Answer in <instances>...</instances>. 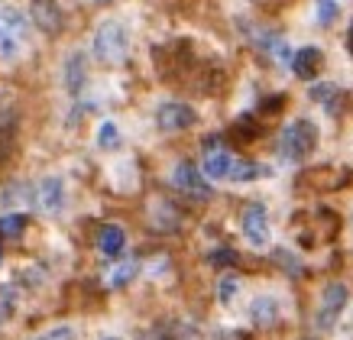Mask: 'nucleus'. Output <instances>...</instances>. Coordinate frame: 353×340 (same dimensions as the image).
<instances>
[{"label": "nucleus", "instance_id": "obj_1", "mask_svg": "<svg viewBox=\"0 0 353 340\" xmlns=\"http://www.w3.org/2000/svg\"><path fill=\"white\" fill-rule=\"evenodd\" d=\"M318 123L308 117H299L292 120L289 127L282 130V137H279V152H282V159L289 162H305L318 149Z\"/></svg>", "mask_w": 353, "mask_h": 340}, {"label": "nucleus", "instance_id": "obj_2", "mask_svg": "<svg viewBox=\"0 0 353 340\" xmlns=\"http://www.w3.org/2000/svg\"><path fill=\"white\" fill-rule=\"evenodd\" d=\"M130 52V30L120 20H104L94 32V55L104 65H120Z\"/></svg>", "mask_w": 353, "mask_h": 340}, {"label": "nucleus", "instance_id": "obj_3", "mask_svg": "<svg viewBox=\"0 0 353 340\" xmlns=\"http://www.w3.org/2000/svg\"><path fill=\"white\" fill-rule=\"evenodd\" d=\"M347 286L341 282H331V286L321 292V301H318V311H314V328L318 330H334L337 328V321H341L343 308H347Z\"/></svg>", "mask_w": 353, "mask_h": 340}, {"label": "nucleus", "instance_id": "obj_4", "mask_svg": "<svg viewBox=\"0 0 353 340\" xmlns=\"http://www.w3.org/2000/svg\"><path fill=\"white\" fill-rule=\"evenodd\" d=\"M240 230H243L246 243L253 250H266L269 246V214L263 204H246L243 217H240Z\"/></svg>", "mask_w": 353, "mask_h": 340}, {"label": "nucleus", "instance_id": "obj_5", "mask_svg": "<svg viewBox=\"0 0 353 340\" xmlns=\"http://www.w3.org/2000/svg\"><path fill=\"white\" fill-rule=\"evenodd\" d=\"M194 120H198L194 107L182 104V101H165V104H159V110H156V127H159L162 133H182V130L194 127Z\"/></svg>", "mask_w": 353, "mask_h": 340}, {"label": "nucleus", "instance_id": "obj_6", "mask_svg": "<svg viewBox=\"0 0 353 340\" xmlns=\"http://www.w3.org/2000/svg\"><path fill=\"white\" fill-rule=\"evenodd\" d=\"M172 185L179 188L188 198H198V201H208L211 198V185H208V175L198 172L192 162H179L175 172H172Z\"/></svg>", "mask_w": 353, "mask_h": 340}, {"label": "nucleus", "instance_id": "obj_7", "mask_svg": "<svg viewBox=\"0 0 353 340\" xmlns=\"http://www.w3.org/2000/svg\"><path fill=\"white\" fill-rule=\"evenodd\" d=\"M236 159L227 152L224 146H217L214 139L204 143V162H201V172L208 175L211 181H230V172H234Z\"/></svg>", "mask_w": 353, "mask_h": 340}, {"label": "nucleus", "instance_id": "obj_8", "mask_svg": "<svg viewBox=\"0 0 353 340\" xmlns=\"http://www.w3.org/2000/svg\"><path fill=\"white\" fill-rule=\"evenodd\" d=\"M30 17H32V23H36L43 32H49V36L62 30V10H59L55 0H32Z\"/></svg>", "mask_w": 353, "mask_h": 340}, {"label": "nucleus", "instance_id": "obj_9", "mask_svg": "<svg viewBox=\"0 0 353 340\" xmlns=\"http://www.w3.org/2000/svg\"><path fill=\"white\" fill-rule=\"evenodd\" d=\"M97 250H101V256H108V259H120L123 250H127L123 227H120V223H104V227L97 230Z\"/></svg>", "mask_w": 353, "mask_h": 340}, {"label": "nucleus", "instance_id": "obj_10", "mask_svg": "<svg viewBox=\"0 0 353 340\" xmlns=\"http://www.w3.org/2000/svg\"><path fill=\"white\" fill-rule=\"evenodd\" d=\"M39 208L46 214H59L65 208V181L59 175H49L39 181Z\"/></svg>", "mask_w": 353, "mask_h": 340}, {"label": "nucleus", "instance_id": "obj_11", "mask_svg": "<svg viewBox=\"0 0 353 340\" xmlns=\"http://www.w3.org/2000/svg\"><path fill=\"white\" fill-rule=\"evenodd\" d=\"M279 318H282V308H279V301L272 295H259L253 305H250V321L256 324V328H276Z\"/></svg>", "mask_w": 353, "mask_h": 340}, {"label": "nucleus", "instance_id": "obj_12", "mask_svg": "<svg viewBox=\"0 0 353 340\" xmlns=\"http://www.w3.org/2000/svg\"><path fill=\"white\" fill-rule=\"evenodd\" d=\"M321 65H324V55L314 46H305V49H299V52L292 55V72L299 74V78H305V81L321 72Z\"/></svg>", "mask_w": 353, "mask_h": 340}, {"label": "nucleus", "instance_id": "obj_13", "mask_svg": "<svg viewBox=\"0 0 353 340\" xmlns=\"http://www.w3.org/2000/svg\"><path fill=\"white\" fill-rule=\"evenodd\" d=\"M65 85L72 94H81V88H85V52H75L65 65Z\"/></svg>", "mask_w": 353, "mask_h": 340}, {"label": "nucleus", "instance_id": "obj_14", "mask_svg": "<svg viewBox=\"0 0 353 340\" xmlns=\"http://www.w3.org/2000/svg\"><path fill=\"white\" fill-rule=\"evenodd\" d=\"M263 175H269L266 166L250 162V159H236L234 172H230V181H236V185H246V181H256V179H263Z\"/></svg>", "mask_w": 353, "mask_h": 340}, {"label": "nucleus", "instance_id": "obj_15", "mask_svg": "<svg viewBox=\"0 0 353 340\" xmlns=\"http://www.w3.org/2000/svg\"><path fill=\"white\" fill-rule=\"evenodd\" d=\"M308 94H311V101H314V104H324L327 110H331V114L337 110V104H341V88H337V85H327V81H324V85H314Z\"/></svg>", "mask_w": 353, "mask_h": 340}, {"label": "nucleus", "instance_id": "obj_16", "mask_svg": "<svg viewBox=\"0 0 353 340\" xmlns=\"http://www.w3.org/2000/svg\"><path fill=\"white\" fill-rule=\"evenodd\" d=\"M133 276H137V263H133V259H127V263H120V266L110 269L108 286H110V288H123Z\"/></svg>", "mask_w": 353, "mask_h": 340}, {"label": "nucleus", "instance_id": "obj_17", "mask_svg": "<svg viewBox=\"0 0 353 340\" xmlns=\"http://www.w3.org/2000/svg\"><path fill=\"white\" fill-rule=\"evenodd\" d=\"M26 223H30L26 214H7V217H0V234L3 237H20L23 230H26Z\"/></svg>", "mask_w": 353, "mask_h": 340}, {"label": "nucleus", "instance_id": "obj_18", "mask_svg": "<svg viewBox=\"0 0 353 340\" xmlns=\"http://www.w3.org/2000/svg\"><path fill=\"white\" fill-rule=\"evenodd\" d=\"M17 311V288L13 286H0V324H7Z\"/></svg>", "mask_w": 353, "mask_h": 340}, {"label": "nucleus", "instance_id": "obj_19", "mask_svg": "<svg viewBox=\"0 0 353 340\" xmlns=\"http://www.w3.org/2000/svg\"><path fill=\"white\" fill-rule=\"evenodd\" d=\"M120 143V130L114 120H104L101 127H97V146L101 149H114Z\"/></svg>", "mask_w": 353, "mask_h": 340}, {"label": "nucleus", "instance_id": "obj_20", "mask_svg": "<svg viewBox=\"0 0 353 340\" xmlns=\"http://www.w3.org/2000/svg\"><path fill=\"white\" fill-rule=\"evenodd\" d=\"M236 292H240V282H236L234 276H224L221 282H217V298H221L224 305H230V301H234Z\"/></svg>", "mask_w": 353, "mask_h": 340}, {"label": "nucleus", "instance_id": "obj_21", "mask_svg": "<svg viewBox=\"0 0 353 340\" xmlns=\"http://www.w3.org/2000/svg\"><path fill=\"white\" fill-rule=\"evenodd\" d=\"M0 23H3L7 30H23V26H26V17H23L17 7H0Z\"/></svg>", "mask_w": 353, "mask_h": 340}, {"label": "nucleus", "instance_id": "obj_22", "mask_svg": "<svg viewBox=\"0 0 353 340\" xmlns=\"http://www.w3.org/2000/svg\"><path fill=\"white\" fill-rule=\"evenodd\" d=\"M334 17H337V0H318V23L331 26Z\"/></svg>", "mask_w": 353, "mask_h": 340}, {"label": "nucleus", "instance_id": "obj_23", "mask_svg": "<svg viewBox=\"0 0 353 340\" xmlns=\"http://www.w3.org/2000/svg\"><path fill=\"white\" fill-rule=\"evenodd\" d=\"M32 340H75V330L68 328V324H59V328H49L46 334H39V337Z\"/></svg>", "mask_w": 353, "mask_h": 340}, {"label": "nucleus", "instance_id": "obj_24", "mask_svg": "<svg viewBox=\"0 0 353 340\" xmlns=\"http://www.w3.org/2000/svg\"><path fill=\"white\" fill-rule=\"evenodd\" d=\"M0 55H3V59H13V55H17V39H13V36H0Z\"/></svg>", "mask_w": 353, "mask_h": 340}, {"label": "nucleus", "instance_id": "obj_25", "mask_svg": "<svg viewBox=\"0 0 353 340\" xmlns=\"http://www.w3.org/2000/svg\"><path fill=\"white\" fill-rule=\"evenodd\" d=\"M236 256L227 250V246H221V253H211V263H234Z\"/></svg>", "mask_w": 353, "mask_h": 340}, {"label": "nucleus", "instance_id": "obj_26", "mask_svg": "<svg viewBox=\"0 0 353 340\" xmlns=\"http://www.w3.org/2000/svg\"><path fill=\"white\" fill-rule=\"evenodd\" d=\"M97 3H101V7H108V3H114V0H97Z\"/></svg>", "mask_w": 353, "mask_h": 340}, {"label": "nucleus", "instance_id": "obj_27", "mask_svg": "<svg viewBox=\"0 0 353 340\" xmlns=\"http://www.w3.org/2000/svg\"><path fill=\"white\" fill-rule=\"evenodd\" d=\"M350 52H353V30H350Z\"/></svg>", "mask_w": 353, "mask_h": 340}, {"label": "nucleus", "instance_id": "obj_28", "mask_svg": "<svg viewBox=\"0 0 353 340\" xmlns=\"http://www.w3.org/2000/svg\"><path fill=\"white\" fill-rule=\"evenodd\" d=\"M101 340H120V337H101Z\"/></svg>", "mask_w": 353, "mask_h": 340}, {"label": "nucleus", "instance_id": "obj_29", "mask_svg": "<svg viewBox=\"0 0 353 340\" xmlns=\"http://www.w3.org/2000/svg\"><path fill=\"white\" fill-rule=\"evenodd\" d=\"M0 259H3V253H0Z\"/></svg>", "mask_w": 353, "mask_h": 340}]
</instances>
